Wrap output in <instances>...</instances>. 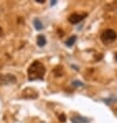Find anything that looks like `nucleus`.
<instances>
[{"instance_id":"f257e3e1","label":"nucleus","mask_w":117,"mask_h":123,"mask_svg":"<svg viewBox=\"0 0 117 123\" xmlns=\"http://www.w3.org/2000/svg\"><path fill=\"white\" fill-rule=\"evenodd\" d=\"M46 73V67L39 61H34V62L28 68V79L30 81L40 80L43 79Z\"/></svg>"},{"instance_id":"f03ea898","label":"nucleus","mask_w":117,"mask_h":123,"mask_svg":"<svg viewBox=\"0 0 117 123\" xmlns=\"http://www.w3.org/2000/svg\"><path fill=\"white\" fill-rule=\"evenodd\" d=\"M116 37H117V34L114 30L107 29L102 33L101 39H102V42L105 43H111L116 39Z\"/></svg>"},{"instance_id":"7ed1b4c3","label":"nucleus","mask_w":117,"mask_h":123,"mask_svg":"<svg viewBox=\"0 0 117 123\" xmlns=\"http://www.w3.org/2000/svg\"><path fill=\"white\" fill-rule=\"evenodd\" d=\"M17 79L13 74H0V85H8L16 83Z\"/></svg>"},{"instance_id":"20e7f679","label":"nucleus","mask_w":117,"mask_h":123,"mask_svg":"<svg viewBox=\"0 0 117 123\" xmlns=\"http://www.w3.org/2000/svg\"><path fill=\"white\" fill-rule=\"evenodd\" d=\"M37 96H39L37 92L34 89H32V88H26V89L23 90V97L25 98H31V99H33V98H36Z\"/></svg>"},{"instance_id":"39448f33","label":"nucleus","mask_w":117,"mask_h":123,"mask_svg":"<svg viewBox=\"0 0 117 123\" xmlns=\"http://www.w3.org/2000/svg\"><path fill=\"white\" fill-rule=\"evenodd\" d=\"M87 15L84 13V15H80V13H72V15L68 17V21L72 24H77L79 22H81L82 20L84 19V17H86Z\"/></svg>"},{"instance_id":"423d86ee","label":"nucleus","mask_w":117,"mask_h":123,"mask_svg":"<svg viewBox=\"0 0 117 123\" xmlns=\"http://www.w3.org/2000/svg\"><path fill=\"white\" fill-rule=\"evenodd\" d=\"M36 43H37V46L39 47H44L47 43V39L44 35H39L36 38Z\"/></svg>"},{"instance_id":"0eeeda50","label":"nucleus","mask_w":117,"mask_h":123,"mask_svg":"<svg viewBox=\"0 0 117 123\" xmlns=\"http://www.w3.org/2000/svg\"><path fill=\"white\" fill-rule=\"evenodd\" d=\"M33 25H34V27H35V29H36V30H42V29L44 28L43 23H42V21H40L39 19H34Z\"/></svg>"},{"instance_id":"6e6552de","label":"nucleus","mask_w":117,"mask_h":123,"mask_svg":"<svg viewBox=\"0 0 117 123\" xmlns=\"http://www.w3.org/2000/svg\"><path fill=\"white\" fill-rule=\"evenodd\" d=\"M76 39H77V36L76 35H73V36H71L70 38H68L66 42H65V45H66L67 47H72L75 43V42H76Z\"/></svg>"},{"instance_id":"1a4fd4ad","label":"nucleus","mask_w":117,"mask_h":123,"mask_svg":"<svg viewBox=\"0 0 117 123\" xmlns=\"http://www.w3.org/2000/svg\"><path fill=\"white\" fill-rule=\"evenodd\" d=\"M54 73H55V74H56L57 77H61V76L63 74L62 67H61V66H57V67L54 69Z\"/></svg>"},{"instance_id":"9d476101","label":"nucleus","mask_w":117,"mask_h":123,"mask_svg":"<svg viewBox=\"0 0 117 123\" xmlns=\"http://www.w3.org/2000/svg\"><path fill=\"white\" fill-rule=\"evenodd\" d=\"M59 121L60 122H65V121H66V116H65L64 114H61L59 116Z\"/></svg>"},{"instance_id":"9b49d317","label":"nucleus","mask_w":117,"mask_h":123,"mask_svg":"<svg viewBox=\"0 0 117 123\" xmlns=\"http://www.w3.org/2000/svg\"><path fill=\"white\" fill-rule=\"evenodd\" d=\"M73 85H74V86H76V87H79V86H83V84H82L81 82H79V81H76V82H74V83H73Z\"/></svg>"},{"instance_id":"f8f14e48","label":"nucleus","mask_w":117,"mask_h":123,"mask_svg":"<svg viewBox=\"0 0 117 123\" xmlns=\"http://www.w3.org/2000/svg\"><path fill=\"white\" fill-rule=\"evenodd\" d=\"M36 2H39V3H44L45 2V0H35Z\"/></svg>"},{"instance_id":"ddd939ff","label":"nucleus","mask_w":117,"mask_h":123,"mask_svg":"<svg viewBox=\"0 0 117 123\" xmlns=\"http://www.w3.org/2000/svg\"><path fill=\"white\" fill-rule=\"evenodd\" d=\"M2 34H3V31H2V28L0 27V36H2Z\"/></svg>"},{"instance_id":"4468645a","label":"nucleus","mask_w":117,"mask_h":123,"mask_svg":"<svg viewBox=\"0 0 117 123\" xmlns=\"http://www.w3.org/2000/svg\"><path fill=\"white\" fill-rule=\"evenodd\" d=\"M54 4H56V0H53L52 1V5H54Z\"/></svg>"},{"instance_id":"2eb2a0df","label":"nucleus","mask_w":117,"mask_h":123,"mask_svg":"<svg viewBox=\"0 0 117 123\" xmlns=\"http://www.w3.org/2000/svg\"><path fill=\"white\" fill-rule=\"evenodd\" d=\"M72 121H73V123H79V122H77V121H75V120H73V119H72Z\"/></svg>"},{"instance_id":"dca6fc26","label":"nucleus","mask_w":117,"mask_h":123,"mask_svg":"<svg viewBox=\"0 0 117 123\" xmlns=\"http://www.w3.org/2000/svg\"><path fill=\"white\" fill-rule=\"evenodd\" d=\"M115 60H116V61H117V53H116V54H115Z\"/></svg>"}]
</instances>
